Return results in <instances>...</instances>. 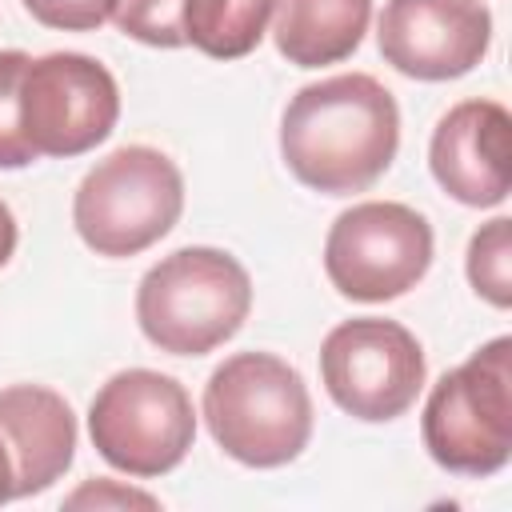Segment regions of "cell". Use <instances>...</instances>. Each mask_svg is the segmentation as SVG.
I'll use <instances>...</instances> for the list:
<instances>
[{
    "instance_id": "obj_9",
    "label": "cell",
    "mask_w": 512,
    "mask_h": 512,
    "mask_svg": "<svg viewBox=\"0 0 512 512\" xmlns=\"http://www.w3.org/2000/svg\"><path fill=\"white\" fill-rule=\"evenodd\" d=\"M120 116L112 72L84 52H48L24 64L20 132L36 156H80L104 144Z\"/></svg>"
},
{
    "instance_id": "obj_2",
    "label": "cell",
    "mask_w": 512,
    "mask_h": 512,
    "mask_svg": "<svg viewBox=\"0 0 512 512\" xmlns=\"http://www.w3.org/2000/svg\"><path fill=\"white\" fill-rule=\"evenodd\" d=\"M212 440L248 468H280L308 448L312 396L304 376L272 352H236L204 384Z\"/></svg>"
},
{
    "instance_id": "obj_13",
    "label": "cell",
    "mask_w": 512,
    "mask_h": 512,
    "mask_svg": "<svg viewBox=\"0 0 512 512\" xmlns=\"http://www.w3.org/2000/svg\"><path fill=\"white\" fill-rule=\"evenodd\" d=\"M372 0H272V40L296 68L348 60L368 32Z\"/></svg>"
},
{
    "instance_id": "obj_18",
    "label": "cell",
    "mask_w": 512,
    "mask_h": 512,
    "mask_svg": "<svg viewBox=\"0 0 512 512\" xmlns=\"http://www.w3.org/2000/svg\"><path fill=\"white\" fill-rule=\"evenodd\" d=\"M32 20L60 32H92L104 20H112L116 0H24Z\"/></svg>"
},
{
    "instance_id": "obj_6",
    "label": "cell",
    "mask_w": 512,
    "mask_h": 512,
    "mask_svg": "<svg viewBox=\"0 0 512 512\" xmlns=\"http://www.w3.org/2000/svg\"><path fill=\"white\" fill-rule=\"evenodd\" d=\"M88 432L112 468L144 480L164 476L196 440L192 396L180 380L152 368L116 372L88 408Z\"/></svg>"
},
{
    "instance_id": "obj_20",
    "label": "cell",
    "mask_w": 512,
    "mask_h": 512,
    "mask_svg": "<svg viewBox=\"0 0 512 512\" xmlns=\"http://www.w3.org/2000/svg\"><path fill=\"white\" fill-rule=\"evenodd\" d=\"M12 252H16V216H12V208L0 200V268L12 260Z\"/></svg>"
},
{
    "instance_id": "obj_19",
    "label": "cell",
    "mask_w": 512,
    "mask_h": 512,
    "mask_svg": "<svg viewBox=\"0 0 512 512\" xmlns=\"http://www.w3.org/2000/svg\"><path fill=\"white\" fill-rule=\"evenodd\" d=\"M64 504H68V508H84V504H92V508H108V504H116V508H128V504H136V508H156V500H152L148 492L120 488V484H112V480L84 484V488H80V492H72Z\"/></svg>"
},
{
    "instance_id": "obj_17",
    "label": "cell",
    "mask_w": 512,
    "mask_h": 512,
    "mask_svg": "<svg viewBox=\"0 0 512 512\" xmlns=\"http://www.w3.org/2000/svg\"><path fill=\"white\" fill-rule=\"evenodd\" d=\"M180 8L184 0H116V28L140 44L152 48H180L184 28H180Z\"/></svg>"
},
{
    "instance_id": "obj_16",
    "label": "cell",
    "mask_w": 512,
    "mask_h": 512,
    "mask_svg": "<svg viewBox=\"0 0 512 512\" xmlns=\"http://www.w3.org/2000/svg\"><path fill=\"white\" fill-rule=\"evenodd\" d=\"M32 56L20 48L0 52V168H28L36 152L20 132V76Z\"/></svg>"
},
{
    "instance_id": "obj_3",
    "label": "cell",
    "mask_w": 512,
    "mask_h": 512,
    "mask_svg": "<svg viewBox=\"0 0 512 512\" xmlns=\"http://www.w3.org/2000/svg\"><path fill=\"white\" fill-rule=\"evenodd\" d=\"M252 308L244 264L220 248H176L136 288V324L160 352L204 356L232 340Z\"/></svg>"
},
{
    "instance_id": "obj_5",
    "label": "cell",
    "mask_w": 512,
    "mask_h": 512,
    "mask_svg": "<svg viewBox=\"0 0 512 512\" xmlns=\"http://www.w3.org/2000/svg\"><path fill=\"white\" fill-rule=\"evenodd\" d=\"M184 212L180 168L148 144L108 152L72 196V224L96 256H136L152 248Z\"/></svg>"
},
{
    "instance_id": "obj_14",
    "label": "cell",
    "mask_w": 512,
    "mask_h": 512,
    "mask_svg": "<svg viewBox=\"0 0 512 512\" xmlns=\"http://www.w3.org/2000/svg\"><path fill=\"white\" fill-rule=\"evenodd\" d=\"M272 0H184V44L212 60H240L264 40Z\"/></svg>"
},
{
    "instance_id": "obj_21",
    "label": "cell",
    "mask_w": 512,
    "mask_h": 512,
    "mask_svg": "<svg viewBox=\"0 0 512 512\" xmlns=\"http://www.w3.org/2000/svg\"><path fill=\"white\" fill-rule=\"evenodd\" d=\"M8 500H16V472H12V456L0 440V504H8Z\"/></svg>"
},
{
    "instance_id": "obj_4",
    "label": "cell",
    "mask_w": 512,
    "mask_h": 512,
    "mask_svg": "<svg viewBox=\"0 0 512 512\" xmlns=\"http://www.w3.org/2000/svg\"><path fill=\"white\" fill-rule=\"evenodd\" d=\"M424 448L456 476H492L512 456V340L496 336L444 372L424 404Z\"/></svg>"
},
{
    "instance_id": "obj_15",
    "label": "cell",
    "mask_w": 512,
    "mask_h": 512,
    "mask_svg": "<svg viewBox=\"0 0 512 512\" xmlns=\"http://www.w3.org/2000/svg\"><path fill=\"white\" fill-rule=\"evenodd\" d=\"M468 280L496 308L512 304V220H488L468 244Z\"/></svg>"
},
{
    "instance_id": "obj_7",
    "label": "cell",
    "mask_w": 512,
    "mask_h": 512,
    "mask_svg": "<svg viewBox=\"0 0 512 512\" xmlns=\"http://www.w3.org/2000/svg\"><path fill=\"white\" fill-rule=\"evenodd\" d=\"M432 264L428 220L396 200H364L340 212L324 240L332 288L360 304L396 300L424 280Z\"/></svg>"
},
{
    "instance_id": "obj_12",
    "label": "cell",
    "mask_w": 512,
    "mask_h": 512,
    "mask_svg": "<svg viewBox=\"0 0 512 512\" xmlns=\"http://www.w3.org/2000/svg\"><path fill=\"white\" fill-rule=\"evenodd\" d=\"M0 440L12 456L16 496L52 488L76 456V416L68 400L44 384L0 388Z\"/></svg>"
},
{
    "instance_id": "obj_10",
    "label": "cell",
    "mask_w": 512,
    "mask_h": 512,
    "mask_svg": "<svg viewBox=\"0 0 512 512\" xmlns=\"http://www.w3.org/2000/svg\"><path fill=\"white\" fill-rule=\"evenodd\" d=\"M376 40L396 72L412 80H456L484 60L492 16L480 0H388Z\"/></svg>"
},
{
    "instance_id": "obj_1",
    "label": "cell",
    "mask_w": 512,
    "mask_h": 512,
    "mask_svg": "<svg viewBox=\"0 0 512 512\" xmlns=\"http://www.w3.org/2000/svg\"><path fill=\"white\" fill-rule=\"evenodd\" d=\"M400 148V108L368 72L304 84L280 120L288 172L316 192L348 196L372 188Z\"/></svg>"
},
{
    "instance_id": "obj_11",
    "label": "cell",
    "mask_w": 512,
    "mask_h": 512,
    "mask_svg": "<svg viewBox=\"0 0 512 512\" xmlns=\"http://www.w3.org/2000/svg\"><path fill=\"white\" fill-rule=\"evenodd\" d=\"M428 164L436 184L468 204L496 208L508 196L512 164V116L496 100H460L448 108L432 132Z\"/></svg>"
},
{
    "instance_id": "obj_8",
    "label": "cell",
    "mask_w": 512,
    "mask_h": 512,
    "mask_svg": "<svg viewBox=\"0 0 512 512\" xmlns=\"http://www.w3.org/2000/svg\"><path fill=\"white\" fill-rule=\"evenodd\" d=\"M320 380L336 408L356 420L384 424L416 404L424 388V348L396 320L356 316L324 336Z\"/></svg>"
}]
</instances>
